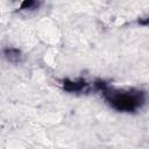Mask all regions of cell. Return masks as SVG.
<instances>
[{
	"label": "cell",
	"instance_id": "2",
	"mask_svg": "<svg viewBox=\"0 0 149 149\" xmlns=\"http://www.w3.org/2000/svg\"><path fill=\"white\" fill-rule=\"evenodd\" d=\"M62 87L66 92H74V93H81V92H90L93 90V83H87L85 79H63L62 80Z\"/></svg>",
	"mask_w": 149,
	"mask_h": 149
},
{
	"label": "cell",
	"instance_id": "1",
	"mask_svg": "<svg viewBox=\"0 0 149 149\" xmlns=\"http://www.w3.org/2000/svg\"><path fill=\"white\" fill-rule=\"evenodd\" d=\"M105 101L118 112L133 113L146 102V93L139 88H119L106 84L100 91Z\"/></svg>",
	"mask_w": 149,
	"mask_h": 149
},
{
	"label": "cell",
	"instance_id": "4",
	"mask_svg": "<svg viewBox=\"0 0 149 149\" xmlns=\"http://www.w3.org/2000/svg\"><path fill=\"white\" fill-rule=\"evenodd\" d=\"M40 6V2H36V1H24L21 3L20 6V9L21 10H33V9H36V7Z\"/></svg>",
	"mask_w": 149,
	"mask_h": 149
},
{
	"label": "cell",
	"instance_id": "3",
	"mask_svg": "<svg viewBox=\"0 0 149 149\" xmlns=\"http://www.w3.org/2000/svg\"><path fill=\"white\" fill-rule=\"evenodd\" d=\"M2 55L5 57V59H7L10 63H19L22 58V54L19 49L16 48H5L2 50Z\"/></svg>",
	"mask_w": 149,
	"mask_h": 149
}]
</instances>
